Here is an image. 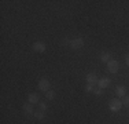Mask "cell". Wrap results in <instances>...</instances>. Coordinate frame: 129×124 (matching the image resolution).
<instances>
[{
  "mask_svg": "<svg viewBox=\"0 0 129 124\" xmlns=\"http://www.w3.org/2000/svg\"><path fill=\"white\" fill-rule=\"evenodd\" d=\"M85 91L87 92H93L95 91V86L93 84H87L85 86Z\"/></svg>",
  "mask_w": 129,
  "mask_h": 124,
  "instance_id": "16",
  "label": "cell"
},
{
  "mask_svg": "<svg viewBox=\"0 0 129 124\" xmlns=\"http://www.w3.org/2000/svg\"><path fill=\"white\" fill-rule=\"evenodd\" d=\"M122 106H125V108H129V97H126V95H125L124 98H122Z\"/></svg>",
  "mask_w": 129,
  "mask_h": 124,
  "instance_id": "15",
  "label": "cell"
},
{
  "mask_svg": "<svg viewBox=\"0 0 129 124\" xmlns=\"http://www.w3.org/2000/svg\"><path fill=\"white\" fill-rule=\"evenodd\" d=\"M115 94L118 98H124L125 95H126V88H125L124 86H118L115 88Z\"/></svg>",
  "mask_w": 129,
  "mask_h": 124,
  "instance_id": "10",
  "label": "cell"
},
{
  "mask_svg": "<svg viewBox=\"0 0 129 124\" xmlns=\"http://www.w3.org/2000/svg\"><path fill=\"white\" fill-rule=\"evenodd\" d=\"M95 94H96L98 95V97H102V95H103V90L102 88H99V87H98V88H95Z\"/></svg>",
  "mask_w": 129,
  "mask_h": 124,
  "instance_id": "18",
  "label": "cell"
},
{
  "mask_svg": "<svg viewBox=\"0 0 129 124\" xmlns=\"http://www.w3.org/2000/svg\"><path fill=\"white\" fill-rule=\"evenodd\" d=\"M27 102H30V104H39L40 102V95L37 92H32V94L27 95Z\"/></svg>",
  "mask_w": 129,
  "mask_h": 124,
  "instance_id": "8",
  "label": "cell"
},
{
  "mask_svg": "<svg viewBox=\"0 0 129 124\" xmlns=\"http://www.w3.org/2000/svg\"><path fill=\"white\" fill-rule=\"evenodd\" d=\"M39 110H41V112H47V109H48V106H47V104L45 102H39Z\"/></svg>",
  "mask_w": 129,
  "mask_h": 124,
  "instance_id": "13",
  "label": "cell"
},
{
  "mask_svg": "<svg viewBox=\"0 0 129 124\" xmlns=\"http://www.w3.org/2000/svg\"><path fill=\"white\" fill-rule=\"evenodd\" d=\"M32 48L35 50L36 52H44L45 50H47V46H45V43H43V42H36V43H33Z\"/></svg>",
  "mask_w": 129,
  "mask_h": 124,
  "instance_id": "6",
  "label": "cell"
},
{
  "mask_svg": "<svg viewBox=\"0 0 129 124\" xmlns=\"http://www.w3.org/2000/svg\"><path fill=\"white\" fill-rule=\"evenodd\" d=\"M125 62H126V65L129 66V54H126V57H125Z\"/></svg>",
  "mask_w": 129,
  "mask_h": 124,
  "instance_id": "19",
  "label": "cell"
},
{
  "mask_svg": "<svg viewBox=\"0 0 129 124\" xmlns=\"http://www.w3.org/2000/svg\"><path fill=\"white\" fill-rule=\"evenodd\" d=\"M84 43H85V40L82 39V37H76V39H73L72 42H70V48L78 50V48L84 47Z\"/></svg>",
  "mask_w": 129,
  "mask_h": 124,
  "instance_id": "2",
  "label": "cell"
},
{
  "mask_svg": "<svg viewBox=\"0 0 129 124\" xmlns=\"http://www.w3.org/2000/svg\"><path fill=\"white\" fill-rule=\"evenodd\" d=\"M37 87H39V90L40 91H50L51 90V83H50V80H47V79H41L39 81V84H37Z\"/></svg>",
  "mask_w": 129,
  "mask_h": 124,
  "instance_id": "4",
  "label": "cell"
},
{
  "mask_svg": "<svg viewBox=\"0 0 129 124\" xmlns=\"http://www.w3.org/2000/svg\"><path fill=\"white\" fill-rule=\"evenodd\" d=\"M45 97H47V99H50V101H52V99L55 98V91H47L45 92Z\"/></svg>",
  "mask_w": 129,
  "mask_h": 124,
  "instance_id": "14",
  "label": "cell"
},
{
  "mask_svg": "<svg viewBox=\"0 0 129 124\" xmlns=\"http://www.w3.org/2000/svg\"><path fill=\"white\" fill-rule=\"evenodd\" d=\"M33 117L35 119H37V120H44L45 119V112H41V110H37V112H35V114H33Z\"/></svg>",
  "mask_w": 129,
  "mask_h": 124,
  "instance_id": "12",
  "label": "cell"
},
{
  "mask_svg": "<svg viewBox=\"0 0 129 124\" xmlns=\"http://www.w3.org/2000/svg\"><path fill=\"white\" fill-rule=\"evenodd\" d=\"M70 42H72V40H69L67 37H64V39H63L60 43H62V46H64V47H67V46L70 47Z\"/></svg>",
  "mask_w": 129,
  "mask_h": 124,
  "instance_id": "17",
  "label": "cell"
},
{
  "mask_svg": "<svg viewBox=\"0 0 129 124\" xmlns=\"http://www.w3.org/2000/svg\"><path fill=\"white\" fill-rule=\"evenodd\" d=\"M85 80H87V83L88 84H96L98 81H99V79H98V76L95 73H88L87 74V77H85Z\"/></svg>",
  "mask_w": 129,
  "mask_h": 124,
  "instance_id": "7",
  "label": "cell"
},
{
  "mask_svg": "<svg viewBox=\"0 0 129 124\" xmlns=\"http://www.w3.org/2000/svg\"><path fill=\"white\" fill-rule=\"evenodd\" d=\"M121 108H122V102L119 98H114L109 102V109L113 110V112H118Z\"/></svg>",
  "mask_w": 129,
  "mask_h": 124,
  "instance_id": "1",
  "label": "cell"
},
{
  "mask_svg": "<svg viewBox=\"0 0 129 124\" xmlns=\"http://www.w3.org/2000/svg\"><path fill=\"white\" fill-rule=\"evenodd\" d=\"M23 113H25L26 117H32L33 114H35V110H33V105L30 104V102H26V104L23 105Z\"/></svg>",
  "mask_w": 129,
  "mask_h": 124,
  "instance_id": "5",
  "label": "cell"
},
{
  "mask_svg": "<svg viewBox=\"0 0 129 124\" xmlns=\"http://www.w3.org/2000/svg\"><path fill=\"white\" fill-rule=\"evenodd\" d=\"M110 83H111V80L109 79V77H103V79H99V81H98V86H99V88H107V87L110 86Z\"/></svg>",
  "mask_w": 129,
  "mask_h": 124,
  "instance_id": "9",
  "label": "cell"
},
{
  "mask_svg": "<svg viewBox=\"0 0 129 124\" xmlns=\"http://www.w3.org/2000/svg\"><path fill=\"white\" fill-rule=\"evenodd\" d=\"M110 58H111V54H110L109 51H103L102 54H100V61L104 62V64H107V62L110 61Z\"/></svg>",
  "mask_w": 129,
  "mask_h": 124,
  "instance_id": "11",
  "label": "cell"
},
{
  "mask_svg": "<svg viewBox=\"0 0 129 124\" xmlns=\"http://www.w3.org/2000/svg\"><path fill=\"white\" fill-rule=\"evenodd\" d=\"M119 69V62L115 61V59H110L107 62V70H109L110 73H117Z\"/></svg>",
  "mask_w": 129,
  "mask_h": 124,
  "instance_id": "3",
  "label": "cell"
}]
</instances>
